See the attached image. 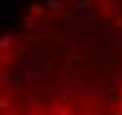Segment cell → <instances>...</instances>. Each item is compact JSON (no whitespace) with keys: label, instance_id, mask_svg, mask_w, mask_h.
<instances>
[{"label":"cell","instance_id":"cell-1","mask_svg":"<svg viewBox=\"0 0 122 115\" xmlns=\"http://www.w3.org/2000/svg\"><path fill=\"white\" fill-rule=\"evenodd\" d=\"M51 71L49 61H42V59H34L29 56L22 66L17 69L15 74V83L20 91L25 93H32V96L42 98V96H49L51 93V83L46 81V74Z\"/></svg>","mask_w":122,"mask_h":115},{"label":"cell","instance_id":"cell-2","mask_svg":"<svg viewBox=\"0 0 122 115\" xmlns=\"http://www.w3.org/2000/svg\"><path fill=\"white\" fill-rule=\"evenodd\" d=\"M68 44H71V47H68V54H66V66H68V69H73V71H83V74L93 71L90 61L83 59V56H86V51H83V47H81V42H78V39H71Z\"/></svg>","mask_w":122,"mask_h":115},{"label":"cell","instance_id":"cell-3","mask_svg":"<svg viewBox=\"0 0 122 115\" xmlns=\"http://www.w3.org/2000/svg\"><path fill=\"white\" fill-rule=\"evenodd\" d=\"M54 25H51V20H46V15H32L29 12L25 20H22V29L25 32H39V29H51Z\"/></svg>","mask_w":122,"mask_h":115},{"label":"cell","instance_id":"cell-4","mask_svg":"<svg viewBox=\"0 0 122 115\" xmlns=\"http://www.w3.org/2000/svg\"><path fill=\"white\" fill-rule=\"evenodd\" d=\"M93 7H95V5L90 3V0H76V3H73V12H76V17L81 20V22L90 25V22H95Z\"/></svg>","mask_w":122,"mask_h":115},{"label":"cell","instance_id":"cell-5","mask_svg":"<svg viewBox=\"0 0 122 115\" xmlns=\"http://www.w3.org/2000/svg\"><path fill=\"white\" fill-rule=\"evenodd\" d=\"M66 91H68V96L73 98V100H78V98H83V96H88L90 93V83L86 81V78H73V81H68V86H66Z\"/></svg>","mask_w":122,"mask_h":115},{"label":"cell","instance_id":"cell-6","mask_svg":"<svg viewBox=\"0 0 122 115\" xmlns=\"http://www.w3.org/2000/svg\"><path fill=\"white\" fill-rule=\"evenodd\" d=\"M39 110H42V103H39V98H37V96H32V93H25V96L20 98V108H17V113L37 115Z\"/></svg>","mask_w":122,"mask_h":115},{"label":"cell","instance_id":"cell-7","mask_svg":"<svg viewBox=\"0 0 122 115\" xmlns=\"http://www.w3.org/2000/svg\"><path fill=\"white\" fill-rule=\"evenodd\" d=\"M107 91H110V81H107V78H100V81H95L93 86H90V93H88V96L100 98V96H107Z\"/></svg>","mask_w":122,"mask_h":115},{"label":"cell","instance_id":"cell-8","mask_svg":"<svg viewBox=\"0 0 122 115\" xmlns=\"http://www.w3.org/2000/svg\"><path fill=\"white\" fill-rule=\"evenodd\" d=\"M115 103H112V98H105V96H100V98H95V113H110V110H115L112 108Z\"/></svg>","mask_w":122,"mask_h":115},{"label":"cell","instance_id":"cell-9","mask_svg":"<svg viewBox=\"0 0 122 115\" xmlns=\"http://www.w3.org/2000/svg\"><path fill=\"white\" fill-rule=\"evenodd\" d=\"M46 37H49L46 29H39V32H27V34H25V39L29 42V44H42Z\"/></svg>","mask_w":122,"mask_h":115},{"label":"cell","instance_id":"cell-10","mask_svg":"<svg viewBox=\"0 0 122 115\" xmlns=\"http://www.w3.org/2000/svg\"><path fill=\"white\" fill-rule=\"evenodd\" d=\"M46 113H54V115H64V113H68V108L64 105V103H61V98H56V100H51V103H49Z\"/></svg>","mask_w":122,"mask_h":115},{"label":"cell","instance_id":"cell-11","mask_svg":"<svg viewBox=\"0 0 122 115\" xmlns=\"http://www.w3.org/2000/svg\"><path fill=\"white\" fill-rule=\"evenodd\" d=\"M17 44V37L15 34H5V37H0V51H10Z\"/></svg>","mask_w":122,"mask_h":115},{"label":"cell","instance_id":"cell-12","mask_svg":"<svg viewBox=\"0 0 122 115\" xmlns=\"http://www.w3.org/2000/svg\"><path fill=\"white\" fill-rule=\"evenodd\" d=\"M0 93H3V96L10 93V74L7 71H0Z\"/></svg>","mask_w":122,"mask_h":115},{"label":"cell","instance_id":"cell-13","mask_svg":"<svg viewBox=\"0 0 122 115\" xmlns=\"http://www.w3.org/2000/svg\"><path fill=\"white\" fill-rule=\"evenodd\" d=\"M0 113H17V110L12 108V103H10V98L3 96V93H0Z\"/></svg>","mask_w":122,"mask_h":115},{"label":"cell","instance_id":"cell-14","mask_svg":"<svg viewBox=\"0 0 122 115\" xmlns=\"http://www.w3.org/2000/svg\"><path fill=\"white\" fill-rule=\"evenodd\" d=\"M44 5L51 10V12H64V7H66L61 0H44Z\"/></svg>","mask_w":122,"mask_h":115},{"label":"cell","instance_id":"cell-15","mask_svg":"<svg viewBox=\"0 0 122 115\" xmlns=\"http://www.w3.org/2000/svg\"><path fill=\"white\" fill-rule=\"evenodd\" d=\"M29 12H32V15H46V5L42 7L39 3H34V5H29Z\"/></svg>","mask_w":122,"mask_h":115},{"label":"cell","instance_id":"cell-16","mask_svg":"<svg viewBox=\"0 0 122 115\" xmlns=\"http://www.w3.org/2000/svg\"><path fill=\"white\" fill-rule=\"evenodd\" d=\"M107 66H110V69H112V71H115V69L120 66V59H117L115 54H110V56H107Z\"/></svg>","mask_w":122,"mask_h":115},{"label":"cell","instance_id":"cell-17","mask_svg":"<svg viewBox=\"0 0 122 115\" xmlns=\"http://www.w3.org/2000/svg\"><path fill=\"white\" fill-rule=\"evenodd\" d=\"M51 42H56V44H66V37L59 34V32H54V34H51Z\"/></svg>","mask_w":122,"mask_h":115},{"label":"cell","instance_id":"cell-18","mask_svg":"<svg viewBox=\"0 0 122 115\" xmlns=\"http://www.w3.org/2000/svg\"><path fill=\"white\" fill-rule=\"evenodd\" d=\"M112 27H115V29H122V17H115V20H112Z\"/></svg>","mask_w":122,"mask_h":115},{"label":"cell","instance_id":"cell-19","mask_svg":"<svg viewBox=\"0 0 122 115\" xmlns=\"http://www.w3.org/2000/svg\"><path fill=\"white\" fill-rule=\"evenodd\" d=\"M5 7H7V3H5V0H0V20L5 17Z\"/></svg>","mask_w":122,"mask_h":115},{"label":"cell","instance_id":"cell-20","mask_svg":"<svg viewBox=\"0 0 122 115\" xmlns=\"http://www.w3.org/2000/svg\"><path fill=\"white\" fill-rule=\"evenodd\" d=\"M71 3H76V0H71Z\"/></svg>","mask_w":122,"mask_h":115}]
</instances>
